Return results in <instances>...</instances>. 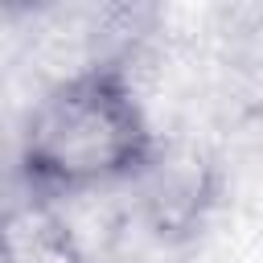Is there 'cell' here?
<instances>
[{"mask_svg":"<svg viewBox=\"0 0 263 263\" xmlns=\"http://www.w3.org/2000/svg\"><path fill=\"white\" fill-rule=\"evenodd\" d=\"M0 263H90L66 214L37 193L0 201Z\"/></svg>","mask_w":263,"mask_h":263,"instance_id":"3957f363","label":"cell"},{"mask_svg":"<svg viewBox=\"0 0 263 263\" xmlns=\"http://www.w3.org/2000/svg\"><path fill=\"white\" fill-rule=\"evenodd\" d=\"M152 148L156 136L127 66L99 58L33 99L16 140V168L29 193L58 201L132 181Z\"/></svg>","mask_w":263,"mask_h":263,"instance_id":"6da1fadb","label":"cell"},{"mask_svg":"<svg viewBox=\"0 0 263 263\" xmlns=\"http://www.w3.org/2000/svg\"><path fill=\"white\" fill-rule=\"evenodd\" d=\"M140 197V218L160 242H185L201 230L214 205V164L185 144H160L127 181Z\"/></svg>","mask_w":263,"mask_h":263,"instance_id":"7a4b0ae2","label":"cell"}]
</instances>
